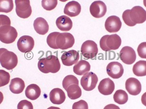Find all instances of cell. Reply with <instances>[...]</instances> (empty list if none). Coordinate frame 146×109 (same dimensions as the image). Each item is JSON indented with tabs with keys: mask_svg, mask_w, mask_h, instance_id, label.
<instances>
[{
	"mask_svg": "<svg viewBox=\"0 0 146 109\" xmlns=\"http://www.w3.org/2000/svg\"><path fill=\"white\" fill-rule=\"evenodd\" d=\"M25 87L24 81L19 77L13 78L11 81L9 87L10 91L15 94H21L23 92Z\"/></svg>",
	"mask_w": 146,
	"mask_h": 109,
	"instance_id": "7402d4cb",
	"label": "cell"
},
{
	"mask_svg": "<svg viewBox=\"0 0 146 109\" xmlns=\"http://www.w3.org/2000/svg\"><path fill=\"white\" fill-rule=\"evenodd\" d=\"M107 74L113 79H118L122 77L124 73L123 66L117 62H111L106 67Z\"/></svg>",
	"mask_w": 146,
	"mask_h": 109,
	"instance_id": "4fadbf2b",
	"label": "cell"
},
{
	"mask_svg": "<svg viewBox=\"0 0 146 109\" xmlns=\"http://www.w3.org/2000/svg\"><path fill=\"white\" fill-rule=\"evenodd\" d=\"M90 69L91 65L88 62L85 60H81L74 66L73 71L77 75L82 76L88 72Z\"/></svg>",
	"mask_w": 146,
	"mask_h": 109,
	"instance_id": "603a6c76",
	"label": "cell"
},
{
	"mask_svg": "<svg viewBox=\"0 0 146 109\" xmlns=\"http://www.w3.org/2000/svg\"><path fill=\"white\" fill-rule=\"evenodd\" d=\"M74 37L69 33H59L56 40L58 49L65 50L72 47L74 45Z\"/></svg>",
	"mask_w": 146,
	"mask_h": 109,
	"instance_id": "8992f818",
	"label": "cell"
},
{
	"mask_svg": "<svg viewBox=\"0 0 146 109\" xmlns=\"http://www.w3.org/2000/svg\"><path fill=\"white\" fill-rule=\"evenodd\" d=\"M129 12H130V10H127L124 11L122 14V19L127 25L129 27H133L136 24L133 22L131 20L129 16Z\"/></svg>",
	"mask_w": 146,
	"mask_h": 109,
	"instance_id": "d6a6232c",
	"label": "cell"
},
{
	"mask_svg": "<svg viewBox=\"0 0 146 109\" xmlns=\"http://www.w3.org/2000/svg\"><path fill=\"white\" fill-rule=\"evenodd\" d=\"M16 12L21 18H27L32 13L29 0H15Z\"/></svg>",
	"mask_w": 146,
	"mask_h": 109,
	"instance_id": "52a82bcc",
	"label": "cell"
},
{
	"mask_svg": "<svg viewBox=\"0 0 146 109\" xmlns=\"http://www.w3.org/2000/svg\"><path fill=\"white\" fill-rule=\"evenodd\" d=\"M25 93L27 98L34 101L40 97L41 95L40 88L36 84H31L27 87Z\"/></svg>",
	"mask_w": 146,
	"mask_h": 109,
	"instance_id": "cb8c5ba5",
	"label": "cell"
},
{
	"mask_svg": "<svg viewBox=\"0 0 146 109\" xmlns=\"http://www.w3.org/2000/svg\"><path fill=\"white\" fill-rule=\"evenodd\" d=\"M121 44V39L117 34L104 35L100 41V47L103 51L108 52L116 50L119 48Z\"/></svg>",
	"mask_w": 146,
	"mask_h": 109,
	"instance_id": "3957f363",
	"label": "cell"
},
{
	"mask_svg": "<svg viewBox=\"0 0 146 109\" xmlns=\"http://www.w3.org/2000/svg\"><path fill=\"white\" fill-rule=\"evenodd\" d=\"M81 11V6L80 3L75 1H69L65 6L64 13L70 17H74L78 15Z\"/></svg>",
	"mask_w": 146,
	"mask_h": 109,
	"instance_id": "ac0fdd59",
	"label": "cell"
},
{
	"mask_svg": "<svg viewBox=\"0 0 146 109\" xmlns=\"http://www.w3.org/2000/svg\"><path fill=\"white\" fill-rule=\"evenodd\" d=\"M42 6L46 11H52L58 5L57 0H43L41 1Z\"/></svg>",
	"mask_w": 146,
	"mask_h": 109,
	"instance_id": "4dcf8cb0",
	"label": "cell"
},
{
	"mask_svg": "<svg viewBox=\"0 0 146 109\" xmlns=\"http://www.w3.org/2000/svg\"><path fill=\"white\" fill-rule=\"evenodd\" d=\"M81 53L86 60L94 59L98 53L97 44L93 41H86L82 45Z\"/></svg>",
	"mask_w": 146,
	"mask_h": 109,
	"instance_id": "5b68a950",
	"label": "cell"
},
{
	"mask_svg": "<svg viewBox=\"0 0 146 109\" xmlns=\"http://www.w3.org/2000/svg\"><path fill=\"white\" fill-rule=\"evenodd\" d=\"M1 19V27L5 25L11 26V20L7 16L4 15H0Z\"/></svg>",
	"mask_w": 146,
	"mask_h": 109,
	"instance_id": "8d00e7d4",
	"label": "cell"
},
{
	"mask_svg": "<svg viewBox=\"0 0 146 109\" xmlns=\"http://www.w3.org/2000/svg\"><path fill=\"white\" fill-rule=\"evenodd\" d=\"M125 88L131 95H137L141 93L142 87L139 80L134 77H130L125 83Z\"/></svg>",
	"mask_w": 146,
	"mask_h": 109,
	"instance_id": "9a60e30c",
	"label": "cell"
},
{
	"mask_svg": "<svg viewBox=\"0 0 146 109\" xmlns=\"http://www.w3.org/2000/svg\"><path fill=\"white\" fill-rule=\"evenodd\" d=\"M0 87H3L9 84L10 80V75L5 70H0Z\"/></svg>",
	"mask_w": 146,
	"mask_h": 109,
	"instance_id": "1f68e13d",
	"label": "cell"
},
{
	"mask_svg": "<svg viewBox=\"0 0 146 109\" xmlns=\"http://www.w3.org/2000/svg\"><path fill=\"white\" fill-rule=\"evenodd\" d=\"M38 68L42 73H56L59 72L61 64L59 59L56 56L50 55L46 58H42L38 62Z\"/></svg>",
	"mask_w": 146,
	"mask_h": 109,
	"instance_id": "6da1fadb",
	"label": "cell"
},
{
	"mask_svg": "<svg viewBox=\"0 0 146 109\" xmlns=\"http://www.w3.org/2000/svg\"><path fill=\"white\" fill-rule=\"evenodd\" d=\"M17 109H33V106L31 102L27 101L26 100H24L19 102L17 106Z\"/></svg>",
	"mask_w": 146,
	"mask_h": 109,
	"instance_id": "e575fe53",
	"label": "cell"
},
{
	"mask_svg": "<svg viewBox=\"0 0 146 109\" xmlns=\"http://www.w3.org/2000/svg\"><path fill=\"white\" fill-rule=\"evenodd\" d=\"M98 78L97 75L92 72L84 74L81 79V85L83 89L86 91L94 89L97 85Z\"/></svg>",
	"mask_w": 146,
	"mask_h": 109,
	"instance_id": "ba28073f",
	"label": "cell"
},
{
	"mask_svg": "<svg viewBox=\"0 0 146 109\" xmlns=\"http://www.w3.org/2000/svg\"><path fill=\"white\" fill-rule=\"evenodd\" d=\"M80 58L79 51L74 50L66 52L61 57L63 64L66 66H71L78 62Z\"/></svg>",
	"mask_w": 146,
	"mask_h": 109,
	"instance_id": "5bb4252c",
	"label": "cell"
},
{
	"mask_svg": "<svg viewBox=\"0 0 146 109\" xmlns=\"http://www.w3.org/2000/svg\"><path fill=\"white\" fill-rule=\"evenodd\" d=\"M138 54L143 59L146 58V42L140 43L137 49Z\"/></svg>",
	"mask_w": 146,
	"mask_h": 109,
	"instance_id": "836d02e7",
	"label": "cell"
},
{
	"mask_svg": "<svg viewBox=\"0 0 146 109\" xmlns=\"http://www.w3.org/2000/svg\"><path fill=\"white\" fill-rule=\"evenodd\" d=\"M74 84L79 85V81L76 77L72 75H69L66 76L64 78L62 82V85L66 90L69 85Z\"/></svg>",
	"mask_w": 146,
	"mask_h": 109,
	"instance_id": "f1b7e54d",
	"label": "cell"
},
{
	"mask_svg": "<svg viewBox=\"0 0 146 109\" xmlns=\"http://www.w3.org/2000/svg\"><path fill=\"white\" fill-rule=\"evenodd\" d=\"M18 32L14 27L5 25L0 28V40L3 43L10 44L15 41Z\"/></svg>",
	"mask_w": 146,
	"mask_h": 109,
	"instance_id": "277c9868",
	"label": "cell"
},
{
	"mask_svg": "<svg viewBox=\"0 0 146 109\" xmlns=\"http://www.w3.org/2000/svg\"><path fill=\"white\" fill-rule=\"evenodd\" d=\"M119 58L123 63L131 65L136 60V54L132 48L129 46H124L119 52Z\"/></svg>",
	"mask_w": 146,
	"mask_h": 109,
	"instance_id": "30bf717a",
	"label": "cell"
},
{
	"mask_svg": "<svg viewBox=\"0 0 146 109\" xmlns=\"http://www.w3.org/2000/svg\"><path fill=\"white\" fill-rule=\"evenodd\" d=\"M122 23L119 17L116 16H110L106 20L105 28L109 33L118 32L121 28Z\"/></svg>",
	"mask_w": 146,
	"mask_h": 109,
	"instance_id": "2e32d148",
	"label": "cell"
},
{
	"mask_svg": "<svg viewBox=\"0 0 146 109\" xmlns=\"http://www.w3.org/2000/svg\"><path fill=\"white\" fill-rule=\"evenodd\" d=\"M34 30L38 34L45 35L49 30V25L47 21L41 17L36 18L33 23Z\"/></svg>",
	"mask_w": 146,
	"mask_h": 109,
	"instance_id": "44dd1931",
	"label": "cell"
},
{
	"mask_svg": "<svg viewBox=\"0 0 146 109\" xmlns=\"http://www.w3.org/2000/svg\"><path fill=\"white\" fill-rule=\"evenodd\" d=\"M66 91L68 97L70 99H77L81 97L82 90L77 84H72L69 85Z\"/></svg>",
	"mask_w": 146,
	"mask_h": 109,
	"instance_id": "d4e9b609",
	"label": "cell"
},
{
	"mask_svg": "<svg viewBox=\"0 0 146 109\" xmlns=\"http://www.w3.org/2000/svg\"><path fill=\"white\" fill-rule=\"evenodd\" d=\"M56 25L61 31L68 32L73 27L72 20L69 17L62 15L58 17L56 20Z\"/></svg>",
	"mask_w": 146,
	"mask_h": 109,
	"instance_id": "ffe728a7",
	"label": "cell"
},
{
	"mask_svg": "<svg viewBox=\"0 0 146 109\" xmlns=\"http://www.w3.org/2000/svg\"><path fill=\"white\" fill-rule=\"evenodd\" d=\"M59 32H54L49 34L46 38V42L48 45L52 49H58V48L56 46V40L58 35H59Z\"/></svg>",
	"mask_w": 146,
	"mask_h": 109,
	"instance_id": "f546056e",
	"label": "cell"
},
{
	"mask_svg": "<svg viewBox=\"0 0 146 109\" xmlns=\"http://www.w3.org/2000/svg\"><path fill=\"white\" fill-rule=\"evenodd\" d=\"M14 7L12 0H1L0 1V12L9 13L12 11Z\"/></svg>",
	"mask_w": 146,
	"mask_h": 109,
	"instance_id": "83f0119b",
	"label": "cell"
},
{
	"mask_svg": "<svg viewBox=\"0 0 146 109\" xmlns=\"http://www.w3.org/2000/svg\"><path fill=\"white\" fill-rule=\"evenodd\" d=\"M66 98L65 93L60 88H54L51 91L49 94V99L51 102L54 104H61L65 102Z\"/></svg>",
	"mask_w": 146,
	"mask_h": 109,
	"instance_id": "d6986e66",
	"label": "cell"
},
{
	"mask_svg": "<svg viewBox=\"0 0 146 109\" xmlns=\"http://www.w3.org/2000/svg\"><path fill=\"white\" fill-rule=\"evenodd\" d=\"M90 13L96 18H100L106 15L107 12V7L106 4L101 1H94L90 7Z\"/></svg>",
	"mask_w": 146,
	"mask_h": 109,
	"instance_id": "7c38bea8",
	"label": "cell"
},
{
	"mask_svg": "<svg viewBox=\"0 0 146 109\" xmlns=\"http://www.w3.org/2000/svg\"><path fill=\"white\" fill-rule=\"evenodd\" d=\"M133 72L138 77H143L146 75V61L139 60L134 65Z\"/></svg>",
	"mask_w": 146,
	"mask_h": 109,
	"instance_id": "484cf974",
	"label": "cell"
},
{
	"mask_svg": "<svg viewBox=\"0 0 146 109\" xmlns=\"http://www.w3.org/2000/svg\"><path fill=\"white\" fill-rule=\"evenodd\" d=\"M73 109H88V105L84 100H81L77 102H74L72 106Z\"/></svg>",
	"mask_w": 146,
	"mask_h": 109,
	"instance_id": "d590c367",
	"label": "cell"
},
{
	"mask_svg": "<svg viewBox=\"0 0 146 109\" xmlns=\"http://www.w3.org/2000/svg\"><path fill=\"white\" fill-rule=\"evenodd\" d=\"M129 17L135 24H142L146 20V11L142 7L136 6L130 10Z\"/></svg>",
	"mask_w": 146,
	"mask_h": 109,
	"instance_id": "9c48e42d",
	"label": "cell"
},
{
	"mask_svg": "<svg viewBox=\"0 0 146 109\" xmlns=\"http://www.w3.org/2000/svg\"><path fill=\"white\" fill-rule=\"evenodd\" d=\"M98 89L99 92L103 95H110L115 89V84L110 78H104L100 81Z\"/></svg>",
	"mask_w": 146,
	"mask_h": 109,
	"instance_id": "e0dca14e",
	"label": "cell"
},
{
	"mask_svg": "<svg viewBox=\"0 0 146 109\" xmlns=\"http://www.w3.org/2000/svg\"><path fill=\"white\" fill-rule=\"evenodd\" d=\"M113 99L117 104L121 105L124 104L128 101V94L124 90H118L114 94Z\"/></svg>",
	"mask_w": 146,
	"mask_h": 109,
	"instance_id": "4316f807",
	"label": "cell"
},
{
	"mask_svg": "<svg viewBox=\"0 0 146 109\" xmlns=\"http://www.w3.org/2000/svg\"><path fill=\"white\" fill-rule=\"evenodd\" d=\"M35 42L31 36L23 35L19 39L17 42V47L21 53L31 52L34 48Z\"/></svg>",
	"mask_w": 146,
	"mask_h": 109,
	"instance_id": "8fae6325",
	"label": "cell"
},
{
	"mask_svg": "<svg viewBox=\"0 0 146 109\" xmlns=\"http://www.w3.org/2000/svg\"><path fill=\"white\" fill-rule=\"evenodd\" d=\"M0 62L2 67L7 70H12L17 66L18 57L13 52L4 48L0 49Z\"/></svg>",
	"mask_w": 146,
	"mask_h": 109,
	"instance_id": "7a4b0ae2",
	"label": "cell"
}]
</instances>
